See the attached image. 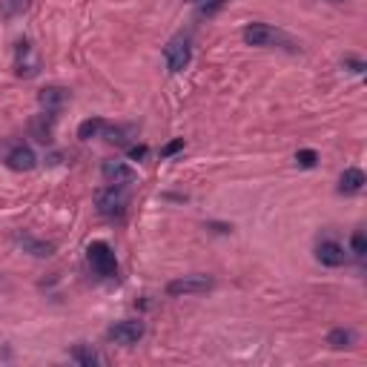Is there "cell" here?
Segmentation results:
<instances>
[{"instance_id":"cell-9","label":"cell","mask_w":367,"mask_h":367,"mask_svg":"<svg viewBox=\"0 0 367 367\" xmlns=\"http://www.w3.org/2000/svg\"><path fill=\"white\" fill-rule=\"evenodd\" d=\"M6 164L15 172H29V170H35L38 158H35V153L29 150V146H15V150L6 155Z\"/></svg>"},{"instance_id":"cell-11","label":"cell","mask_w":367,"mask_h":367,"mask_svg":"<svg viewBox=\"0 0 367 367\" xmlns=\"http://www.w3.org/2000/svg\"><path fill=\"white\" fill-rule=\"evenodd\" d=\"M361 187H364V172L361 170L350 167V170L341 172V178H339V192L341 195H356V192H361Z\"/></svg>"},{"instance_id":"cell-2","label":"cell","mask_w":367,"mask_h":367,"mask_svg":"<svg viewBox=\"0 0 367 367\" xmlns=\"http://www.w3.org/2000/svg\"><path fill=\"white\" fill-rule=\"evenodd\" d=\"M87 261H89V267H92L101 278H112V275L118 273L115 253L109 250L106 241H92V244L87 247Z\"/></svg>"},{"instance_id":"cell-1","label":"cell","mask_w":367,"mask_h":367,"mask_svg":"<svg viewBox=\"0 0 367 367\" xmlns=\"http://www.w3.org/2000/svg\"><path fill=\"white\" fill-rule=\"evenodd\" d=\"M244 43L247 46H296L284 32H278L275 26H267V23H250L244 32H241Z\"/></svg>"},{"instance_id":"cell-6","label":"cell","mask_w":367,"mask_h":367,"mask_svg":"<svg viewBox=\"0 0 367 367\" xmlns=\"http://www.w3.org/2000/svg\"><path fill=\"white\" fill-rule=\"evenodd\" d=\"M143 333H146V327H143V322H118V324H112L109 330H106V339L109 341H115V344H124V347H129V344H138L141 339H143Z\"/></svg>"},{"instance_id":"cell-17","label":"cell","mask_w":367,"mask_h":367,"mask_svg":"<svg viewBox=\"0 0 367 367\" xmlns=\"http://www.w3.org/2000/svg\"><path fill=\"white\" fill-rule=\"evenodd\" d=\"M353 253H356V258H364V253H367V239H364V233L358 230V233H353Z\"/></svg>"},{"instance_id":"cell-5","label":"cell","mask_w":367,"mask_h":367,"mask_svg":"<svg viewBox=\"0 0 367 367\" xmlns=\"http://www.w3.org/2000/svg\"><path fill=\"white\" fill-rule=\"evenodd\" d=\"M192 57V49H190V40L187 38H172L167 46H164V60H167V69L170 72H184L187 63Z\"/></svg>"},{"instance_id":"cell-21","label":"cell","mask_w":367,"mask_h":367,"mask_svg":"<svg viewBox=\"0 0 367 367\" xmlns=\"http://www.w3.org/2000/svg\"><path fill=\"white\" fill-rule=\"evenodd\" d=\"M146 155V146H132V150H129V158L132 161H141Z\"/></svg>"},{"instance_id":"cell-15","label":"cell","mask_w":367,"mask_h":367,"mask_svg":"<svg viewBox=\"0 0 367 367\" xmlns=\"http://www.w3.org/2000/svg\"><path fill=\"white\" fill-rule=\"evenodd\" d=\"M18 244H21L23 250H29L32 256H38V258H46V256H52V244L35 241L32 236H18Z\"/></svg>"},{"instance_id":"cell-19","label":"cell","mask_w":367,"mask_h":367,"mask_svg":"<svg viewBox=\"0 0 367 367\" xmlns=\"http://www.w3.org/2000/svg\"><path fill=\"white\" fill-rule=\"evenodd\" d=\"M344 66H347L350 72H356V75H361V72H364V60H356V57H347Z\"/></svg>"},{"instance_id":"cell-14","label":"cell","mask_w":367,"mask_h":367,"mask_svg":"<svg viewBox=\"0 0 367 367\" xmlns=\"http://www.w3.org/2000/svg\"><path fill=\"white\" fill-rule=\"evenodd\" d=\"M353 341H356L353 330L336 327V330H330V333H327V344H330L333 350H344V347H353Z\"/></svg>"},{"instance_id":"cell-12","label":"cell","mask_w":367,"mask_h":367,"mask_svg":"<svg viewBox=\"0 0 367 367\" xmlns=\"http://www.w3.org/2000/svg\"><path fill=\"white\" fill-rule=\"evenodd\" d=\"M72 358H75L78 364H87V367H92V364H104L101 353H98V350H92L89 344H78V347H72Z\"/></svg>"},{"instance_id":"cell-18","label":"cell","mask_w":367,"mask_h":367,"mask_svg":"<svg viewBox=\"0 0 367 367\" xmlns=\"http://www.w3.org/2000/svg\"><path fill=\"white\" fill-rule=\"evenodd\" d=\"M178 150H184V138H178V141L167 143V146H164V150H161V158H170V155H175Z\"/></svg>"},{"instance_id":"cell-3","label":"cell","mask_w":367,"mask_h":367,"mask_svg":"<svg viewBox=\"0 0 367 367\" xmlns=\"http://www.w3.org/2000/svg\"><path fill=\"white\" fill-rule=\"evenodd\" d=\"M212 287H215V281L209 275L195 273V275H181V278L170 281L167 284V292H170L172 299H181V296H201V292H207Z\"/></svg>"},{"instance_id":"cell-13","label":"cell","mask_w":367,"mask_h":367,"mask_svg":"<svg viewBox=\"0 0 367 367\" xmlns=\"http://www.w3.org/2000/svg\"><path fill=\"white\" fill-rule=\"evenodd\" d=\"M104 126H106L104 118H98V115H95V118H87V121L78 126V138H81V141H92V138H98V135L104 132Z\"/></svg>"},{"instance_id":"cell-10","label":"cell","mask_w":367,"mask_h":367,"mask_svg":"<svg viewBox=\"0 0 367 367\" xmlns=\"http://www.w3.org/2000/svg\"><path fill=\"white\" fill-rule=\"evenodd\" d=\"M66 98H69V92H66L63 87H46V89H40V95H38V101H40V106H43L46 112H57V109L66 104Z\"/></svg>"},{"instance_id":"cell-22","label":"cell","mask_w":367,"mask_h":367,"mask_svg":"<svg viewBox=\"0 0 367 367\" xmlns=\"http://www.w3.org/2000/svg\"><path fill=\"white\" fill-rule=\"evenodd\" d=\"M192 4H198V0H192Z\"/></svg>"},{"instance_id":"cell-8","label":"cell","mask_w":367,"mask_h":367,"mask_svg":"<svg viewBox=\"0 0 367 367\" xmlns=\"http://www.w3.org/2000/svg\"><path fill=\"white\" fill-rule=\"evenodd\" d=\"M316 258L324 264V267H341L344 264V247L339 244V241H322L319 247H316Z\"/></svg>"},{"instance_id":"cell-7","label":"cell","mask_w":367,"mask_h":367,"mask_svg":"<svg viewBox=\"0 0 367 367\" xmlns=\"http://www.w3.org/2000/svg\"><path fill=\"white\" fill-rule=\"evenodd\" d=\"M101 172H104L106 184L126 187V184H132V181H135V170H132L129 164H124V161H104Z\"/></svg>"},{"instance_id":"cell-4","label":"cell","mask_w":367,"mask_h":367,"mask_svg":"<svg viewBox=\"0 0 367 367\" xmlns=\"http://www.w3.org/2000/svg\"><path fill=\"white\" fill-rule=\"evenodd\" d=\"M95 204H98V212H101V215H106V218H118V215H124V209H126L129 198H126V190H124V187L109 184L106 190H101V192L95 195Z\"/></svg>"},{"instance_id":"cell-20","label":"cell","mask_w":367,"mask_h":367,"mask_svg":"<svg viewBox=\"0 0 367 367\" xmlns=\"http://www.w3.org/2000/svg\"><path fill=\"white\" fill-rule=\"evenodd\" d=\"M6 4H9V9H12V12H26L32 0H6Z\"/></svg>"},{"instance_id":"cell-16","label":"cell","mask_w":367,"mask_h":367,"mask_svg":"<svg viewBox=\"0 0 367 367\" xmlns=\"http://www.w3.org/2000/svg\"><path fill=\"white\" fill-rule=\"evenodd\" d=\"M296 164L305 167V170H313V167L319 164V155H316L313 150H299V153H296Z\"/></svg>"}]
</instances>
